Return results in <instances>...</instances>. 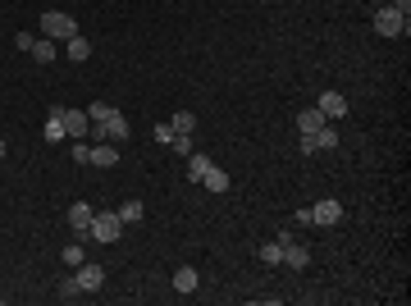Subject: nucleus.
I'll return each mask as SVG.
<instances>
[{"mask_svg":"<svg viewBox=\"0 0 411 306\" xmlns=\"http://www.w3.org/2000/svg\"><path fill=\"white\" fill-rule=\"evenodd\" d=\"M128 133H133V124L124 119L119 110H110L101 124H92V133H87V137H92V142H128Z\"/></svg>","mask_w":411,"mask_h":306,"instance_id":"f257e3e1","label":"nucleus"},{"mask_svg":"<svg viewBox=\"0 0 411 306\" xmlns=\"http://www.w3.org/2000/svg\"><path fill=\"white\" fill-rule=\"evenodd\" d=\"M119 233H124V219H119V210H101V215H92V229H87V238L92 242H119Z\"/></svg>","mask_w":411,"mask_h":306,"instance_id":"f03ea898","label":"nucleus"},{"mask_svg":"<svg viewBox=\"0 0 411 306\" xmlns=\"http://www.w3.org/2000/svg\"><path fill=\"white\" fill-rule=\"evenodd\" d=\"M42 37H51V42H69V37H78L74 14H65V10H46V14H42Z\"/></svg>","mask_w":411,"mask_h":306,"instance_id":"7ed1b4c3","label":"nucleus"},{"mask_svg":"<svg viewBox=\"0 0 411 306\" xmlns=\"http://www.w3.org/2000/svg\"><path fill=\"white\" fill-rule=\"evenodd\" d=\"M334 146H338V133L325 124V128H315V133H302L297 151H302V155H315V151H334Z\"/></svg>","mask_w":411,"mask_h":306,"instance_id":"20e7f679","label":"nucleus"},{"mask_svg":"<svg viewBox=\"0 0 411 306\" xmlns=\"http://www.w3.org/2000/svg\"><path fill=\"white\" fill-rule=\"evenodd\" d=\"M375 33L379 37H407V19H402L393 5H384V10L375 14Z\"/></svg>","mask_w":411,"mask_h":306,"instance_id":"39448f33","label":"nucleus"},{"mask_svg":"<svg viewBox=\"0 0 411 306\" xmlns=\"http://www.w3.org/2000/svg\"><path fill=\"white\" fill-rule=\"evenodd\" d=\"M74 279H78V288H83V293H97V288L106 284V270H101L97 261H83V265L74 270Z\"/></svg>","mask_w":411,"mask_h":306,"instance_id":"423d86ee","label":"nucleus"},{"mask_svg":"<svg viewBox=\"0 0 411 306\" xmlns=\"http://www.w3.org/2000/svg\"><path fill=\"white\" fill-rule=\"evenodd\" d=\"M315 110H320L325 119H343V114H347V96H343V92H320Z\"/></svg>","mask_w":411,"mask_h":306,"instance_id":"0eeeda50","label":"nucleus"},{"mask_svg":"<svg viewBox=\"0 0 411 306\" xmlns=\"http://www.w3.org/2000/svg\"><path fill=\"white\" fill-rule=\"evenodd\" d=\"M311 219H315V224H329V229H334V224H343V206H338L334 197H325V201H315V206H311Z\"/></svg>","mask_w":411,"mask_h":306,"instance_id":"6e6552de","label":"nucleus"},{"mask_svg":"<svg viewBox=\"0 0 411 306\" xmlns=\"http://www.w3.org/2000/svg\"><path fill=\"white\" fill-rule=\"evenodd\" d=\"M46 142H69V133H65V105H51V110H46Z\"/></svg>","mask_w":411,"mask_h":306,"instance_id":"1a4fd4ad","label":"nucleus"},{"mask_svg":"<svg viewBox=\"0 0 411 306\" xmlns=\"http://www.w3.org/2000/svg\"><path fill=\"white\" fill-rule=\"evenodd\" d=\"M87 164H97V169H115V164H119V146L97 142V146H92V155H87Z\"/></svg>","mask_w":411,"mask_h":306,"instance_id":"9d476101","label":"nucleus"},{"mask_svg":"<svg viewBox=\"0 0 411 306\" xmlns=\"http://www.w3.org/2000/svg\"><path fill=\"white\" fill-rule=\"evenodd\" d=\"M92 215H97V210L87 206V201H74V206H69V224H74L78 238H87V229H92Z\"/></svg>","mask_w":411,"mask_h":306,"instance_id":"9b49d317","label":"nucleus"},{"mask_svg":"<svg viewBox=\"0 0 411 306\" xmlns=\"http://www.w3.org/2000/svg\"><path fill=\"white\" fill-rule=\"evenodd\" d=\"M65 133H69V137H87V133H92L87 110H65Z\"/></svg>","mask_w":411,"mask_h":306,"instance_id":"f8f14e48","label":"nucleus"},{"mask_svg":"<svg viewBox=\"0 0 411 306\" xmlns=\"http://www.w3.org/2000/svg\"><path fill=\"white\" fill-rule=\"evenodd\" d=\"M283 265L306 270V265H311V247H302V242H283Z\"/></svg>","mask_w":411,"mask_h":306,"instance_id":"ddd939ff","label":"nucleus"},{"mask_svg":"<svg viewBox=\"0 0 411 306\" xmlns=\"http://www.w3.org/2000/svg\"><path fill=\"white\" fill-rule=\"evenodd\" d=\"M196 288H201V274L192 265H178L174 270V293H196Z\"/></svg>","mask_w":411,"mask_h":306,"instance_id":"4468645a","label":"nucleus"},{"mask_svg":"<svg viewBox=\"0 0 411 306\" xmlns=\"http://www.w3.org/2000/svg\"><path fill=\"white\" fill-rule=\"evenodd\" d=\"M65 55L74 60V65H83V60H92V42H87V37H69V42H65Z\"/></svg>","mask_w":411,"mask_h":306,"instance_id":"2eb2a0df","label":"nucleus"},{"mask_svg":"<svg viewBox=\"0 0 411 306\" xmlns=\"http://www.w3.org/2000/svg\"><path fill=\"white\" fill-rule=\"evenodd\" d=\"M201 187H210V192H228V187H233V183H228V174H224V169H219V164H210V169H206V174H201Z\"/></svg>","mask_w":411,"mask_h":306,"instance_id":"dca6fc26","label":"nucleus"},{"mask_svg":"<svg viewBox=\"0 0 411 306\" xmlns=\"http://www.w3.org/2000/svg\"><path fill=\"white\" fill-rule=\"evenodd\" d=\"M325 114L320 110H297V133H315V128H325Z\"/></svg>","mask_w":411,"mask_h":306,"instance_id":"f3484780","label":"nucleus"},{"mask_svg":"<svg viewBox=\"0 0 411 306\" xmlns=\"http://www.w3.org/2000/svg\"><path fill=\"white\" fill-rule=\"evenodd\" d=\"M210 164H215V160H210L206 151H192V155H187V178H192V183H201V174L210 169Z\"/></svg>","mask_w":411,"mask_h":306,"instance_id":"a211bd4d","label":"nucleus"},{"mask_svg":"<svg viewBox=\"0 0 411 306\" xmlns=\"http://www.w3.org/2000/svg\"><path fill=\"white\" fill-rule=\"evenodd\" d=\"M142 215H146V206H142L137 197H128V201L119 206V219H124V229H128V224H142Z\"/></svg>","mask_w":411,"mask_h":306,"instance_id":"6ab92c4d","label":"nucleus"},{"mask_svg":"<svg viewBox=\"0 0 411 306\" xmlns=\"http://www.w3.org/2000/svg\"><path fill=\"white\" fill-rule=\"evenodd\" d=\"M169 128L174 133H196V114H192V110H174V114H169Z\"/></svg>","mask_w":411,"mask_h":306,"instance_id":"aec40b11","label":"nucleus"},{"mask_svg":"<svg viewBox=\"0 0 411 306\" xmlns=\"http://www.w3.org/2000/svg\"><path fill=\"white\" fill-rule=\"evenodd\" d=\"M28 55H37V65H51V60H55L60 51H55V42H51V37H37V42H33V51H28Z\"/></svg>","mask_w":411,"mask_h":306,"instance_id":"412c9836","label":"nucleus"},{"mask_svg":"<svg viewBox=\"0 0 411 306\" xmlns=\"http://www.w3.org/2000/svg\"><path fill=\"white\" fill-rule=\"evenodd\" d=\"M256 256H260L265 265H283V242H279V238L265 242V247H256Z\"/></svg>","mask_w":411,"mask_h":306,"instance_id":"4be33fe9","label":"nucleus"},{"mask_svg":"<svg viewBox=\"0 0 411 306\" xmlns=\"http://www.w3.org/2000/svg\"><path fill=\"white\" fill-rule=\"evenodd\" d=\"M55 297H60V302H74V297H83V288H78V279H74V274H69V279H60Z\"/></svg>","mask_w":411,"mask_h":306,"instance_id":"5701e85b","label":"nucleus"},{"mask_svg":"<svg viewBox=\"0 0 411 306\" xmlns=\"http://www.w3.org/2000/svg\"><path fill=\"white\" fill-rule=\"evenodd\" d=\"M60 261H65V265H69V270H78V265H83V261H87V252H83V247H78V242H69L65 252H60Z\"/></svg>","mask_w":411,"mask_h":306,"instance_id":"b1692460","label":"nucleus"},{"mask_svg":"<svg viewBox=\"0 0 411 306\" xmlns=\"http://www.w3.org/2000/svg\"><path fill=\"white\" fill-rule=\"evenodd\" d=\"M169 151H174V155H192V151H196V146H192V133H174Z\"/></svg>","mask_w":411,"mask_h":306,"instance_id":"393cba45","label":"nucleus"},{"mask_svg":"<svg viewBox=\"0 0 411 306\" xmlns=\"http://www.w3.org/2000/svg\"><path fill=\"white\" fill-rule=\"evenodd\" d=\"M110 110H115L110 101H92V105H87V119H92V124H101V119L110 114Z\"/></svg>","mask_w":411,"mask_h":306,"instance_id":"a878e982","label":"nucleus"},{"mask_svg":"<svg viewBox=\"0 0 411 306\" xmlns=\"http://www.w3.org/2000/svg\"><path fill=\"white\" fill-rule=\"evenodd\" d=\"M156 142H160V146H169V142H174V128H169V119H165V124H156Z\"/></svg>","mask_w":411,"mask_h":306,"instance_id":"bb28decb","label":"nucleus"},{"mask_svg":"<svg viewBox=\"0 0 411 306\" xmlns=\"http://www.w3.org/2000/svg\"><path fill=\"white\" fill-rule=\"evenodd\" d=\"M33 42H37L33 33H14V46H19V51H33Z\"/></svg>","mask_w":411,"mask_h":306,"instance_id":"cd10ccee","label":"nucleus"},{"mask_svg":"<svg viewBox=\"0 0 411 306\" xmlns=\"http://www.w3.org/2000/svg\"><path fill=\"white\" fill-rule=\"evenodd\" d=\"M393 10H398L402 19H411V0H393Z\"/></svg>","mask_w":411,"mask_h":306,"instance_id":"c85d7f7f","label":"nucleus"},{"mask_svg":"<svg viewBox=\"0 0 411 306\" xmlns=\"http://www.w3.org/2000/svg\"><path fill=\"white\" fill-rule=\"evenodd\" d=\"M0 160H5V142H0Z\"/></svg>","mask_w":411,"mask_h":306,"instance_id":"c756f323","label":"nucleus"}]
</instances>
